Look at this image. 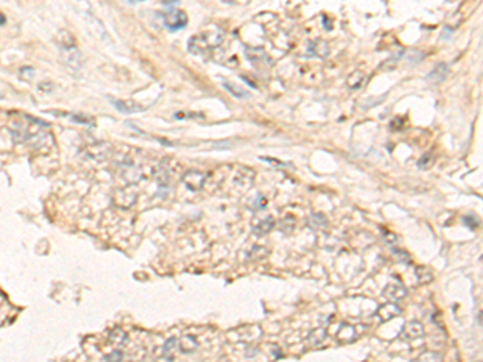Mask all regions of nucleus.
Returning a JSON list of instances; mask_svg holds the SVG:
<instances>
[{"mask_svg": "<svg viewBox=\"0 0 483 362\" xmlns=\"http://www.w3.org/2000/svg\"><path fill=\"white\" fill-rule=\"evenodd\" d=\"M224 31L218 26H209L206 31H203L197 36L190 37L189 40V50L195 55L205 54L206 50L216 49L224 40Z\"/></svg>", "mask_w": 483, "mask_h": 362, "instance_id": "obj_1", "label": "nucleus"}, {"mask_svg": "<svg viewBox=\"0 0 483 362\" xmlns=\"http://www.w3.org/2000/svg\"><path fill=\"white\" fill-rule=\"evenodd\" d=\"M137 203V190L134 187H121L113 190L112 204L119 209H131Z\"/></svg>", "mask_w": 483, "mask_h": 362, "instance_id": "obj_2", "label": "nucleus"}, {"mask_svg": "<svg viewBox=\"0 0 483 362\" xmlns=\"http://www.w3.org/2000/svg\"><path fill=\"white\" fill-rule=\"evenodd\" d=\"M163 21H165V26L170 29V31H179V29H184L187 26L189 18L185 15V11L177 10V8H170L166 13H160Z\"/></svg>", "mask_w": 483, "mask_h": 362, "instance_id": "obj_3", "label": "nucleus"}, {"mask_svg": "<svg viewBox=\"0 0 483 362\" xmlns=\"http://www.w3.org/2000/svg\"><path fill=\"white\" fill-rule=\"evenodd\" d=\"M83 153L85 158H89V160L105 161L112 156L113 147H112V143H108V142H95V143H90L89 147H85Z\"/></svg>", "mask_w": 483, "mask_h": 362, "instance_id": "obj_4", "label": "nucleus"}, {"mask_svg": "<svg viewBox=\"0 0 483 362\" xmlns=\"http://www.w3.org/2000/svg\"><path fill=\"white\" fill-rule=\"evenodd\" d=\"M208 180V174L197 169H189L182 174V184L187 187L190 192H200L205 187Z\"/></svg>", "mask_w": 483, "mask_h": 362, "instance_id": "obj_5", "label": "nucleus"}, {"mask_svg": "<svg viewBox=\"0 0 483 362\" xmlns=\"http://www.w3.org/2000/svg\"><path fill=\"white\" fill-rule=\"evenodd\" d=\"M407 295V290L404 285L401 283H388L385 290H383V296L387 298L390 303H397L399 300H403Z\"/></svg>", "mask_w": 483, "mask_h": 362, "instance_id": "obj_6", "label": "nucleus"}, {"mask_svg": "<svg viewBox=\"0 0 483 362\" xmlns=\"http://www.w3.org/2000/svg\"><path fill=\"white\" fill-rule=\"evenodd\" d=\"M112 102L114 105V108L118 111L124 113V114H132V113H141L145 111V107H142L141 103L137 102H131V100H114L112 98Z\"/></svg>", "mask_w": 483, "mask_h": 362, "instance_id": "obj_7", "label": "nucleus"}, {"mask_svg": "<svg viewBox=\"0 0 483 362\" xmlns=\"http://www.w3.org/2000/svg\"><path fill=\"white\" fill-rule=\"evenodd\" d=\"M403 335L406 340H417V338H421L424 335V327L421 322H417V320H411V322H407L404 325V329H403Z\"/></svg>", "mask_w": 483, "mask_h": 362, "instance_id": "obj_8", "label": "nucleus"}, {"mask_svg": "<svg viewBox=\"0 0 483 362\" xmlns=\"http://www.w3.org/2000/svg\"><path fill=\"white\" fill-rule=\"evenodd\" d=\"M197 348H199V341H197V338L192 335H184L177 340V349L182 354L194 353Z\"/></svg>", "mask_w": 483, "mask_h": 362, "instance_id": "obj_9", "label": "nucleus"}, {"mask_svg": "<svg viewBox=\"0 0 483 362\" xmlns=\"http://www.w3.org/2000/svg\"><path fill=\"white\" fill-rule=\"evenodd\" d=\"M377 314H379L380 320H383V322H385V320H390V319L399 316V314H401V307L397 305V303H387V305H382L379 307Z\"/></svg>", "mask_w": 483, "mask_h": 362, "instance_id": "obj_10", "label": "nucleus"}, {"mask_svg": "<svg viewBox=\"0 0 483 362\" xmlns=\"http://www.w3.org/2000/svg\"><path fill=\"white\" fill-rule=\"evenodd\" d=\"M57 44L60 45L61 52L76 49V39L69 31H60L57 36Z\"/></svg>", "mask_w": 483, "mask_h": 362, "instance_id": "obj_11", "label": "nucleus"}, {"mask_svg": "<svg viewBox=\"0 0 483 362\" xmlns=\"http://www.w3.org/2000/svg\"><path fill=\"white\" fill-rule=\"evenodd\" d=\"M65 55V63L68 65V68H74V69H79L83 66V55L78 49H71V50H65L63 52Z\"/></svg>", "mask_w": 483, "mask_h": 362, "instance_id": "obj_12", "label": "nucleus"}, {"mask_svg": "<svg viewBox=\"0 0 483 362\" xmlns=\"http://www.w3.org/2000/svg\"><path fill=\"white\" fill-rule=\"evenodd\" d=\"M448 74H450V66H448L446 63H440V65H436L432 71H430L427 79L432 81V83H441V81H445L448 78Z\"/></svg>", "mask_w": 483, "mask_h": 362, "instance_id": "obj_13", "label": "nucleus"}, {"mask_svg": "<svg viewBox=\"0 0 483 362\" xmlns=\"http://www.w3.org/2000/svg\"><path fill=\"white\" fill-rule=\"evenodd\" d=\"M366 83V73L364 71H354L351 73L350 76H348V79H346V85L350 87L351 90H356L359 89L361 85H363Z\"/></svg>", "mask_w": 483, "mask_h": 362, "instance_id": "obj_14", "label": "nucleus"}, {"mask_svg": "<svg viewBox=\"0 0 483 362\" xmlns=\"http://www.w3.org/2000/svg\"><path fill=\"white\" fill-rule=\"evenodd\" d=\"M325 338H327V330H325V329H316V330H313L310 335H308L306 341H308L310 346H319V344H322L325 341Z\"/></svg>", "mask_w": 483, "mask_h": 362, "instance_id": "obj_15", "label": "nucleus"}, {"mask_svg": "<svg viewBox=\"0 0 483 362\" xmlns=\"http://www.w3.org/2000/svg\"><path fill=\"white\" fill-rule=\"evenodd\" d=\"M272 229H274V218L267 216V218H264L263 221H259V223L255 225L253 230H255L256 235H266V233H269Z\"/></svg>", "mask_w": 483, "mask_h": 362, "instance_id": "obj_16", "label": "nucleus"}, {"mask_svg": "<svg viewBox=\"0 0 483 362\" xmlns=\"http://www.w3.org/2000/svg\"><path fill=\"white\" fill-rule=\"evenodd\" d=\"M108 336H110V343L116 344V346H121V344H124L127 341V334L123 329H121V327H116V329H113L112 332H110Z\"/></svg>", "mask_w": 483, "mask_h": 362, "instance_id": "obj_17", "label": "nucleus"}, {"mask_svg": "<svg viewBox=\"0 0 483 362\" xmlns=\"http://www.w3.org/2000/svg\"><path fill=\"white\" fill-rule=\"evenodd\" d=\"M308 224H310L313 229H325L327 227V218H325V214L322 213H314L310 216V221H308Z\"/></svg>", "mask_w": 483, "mask_h": 362, "instance_id": "obj_18", "label": "nucleus"}, {"mask_svg": "<svg viewBox=\"0 0 483 362\" xmlns=\"http://www.w3.org/2000/svg\"><path fill=\"white\" fill-rule=\"evenodd\" d=\"M339 340L343 341V343H346V341H353L354 340V336H356V330H354V327L353 325H343L340 332H339Z\"/></svg>", "mask_w": 483, "mask_h": 362, "instance_id": "obj_19", "label": "nucleus"}, {"mask_svg": "<svg viewBox=\"0 0 483 362\" xmlns=\"http://www.w3.org/2000/svg\"><path fill=\"white\" fill-rule=\"evenodd\" d=\"M416 277L421 283H428V282H432V280H433V274H432V271L428 269V267L419 266V267H416Z\"/></svg>", "mask_w": 483, "mask_h": 362, "instance_id": "obj_20", "label": "nucleus"}, {"mask_svg": "<svg viewBox=\"0 0 483 362\" xmlns=\"http://www.w3.org/2000/svg\"><path fill=\"white\" fill-rule=\"evenodd\" d=\"M310 47H311L313 54H316L317 56H327V54H329V45H327V42H324V40L311 42Z\"/></svg>", "mask_w": 483, "mask_h": 362, "instance_id": "obj_21", "label": "nucleus"}, {"mask_svg": "<svg viewBox=\"0 0 483 362\" xmlns=\"http://www.w3.org/2000/svg\"><path fill=\"white\" fill-rule=\"evenodd\" d=\"M223 85L226 87V89H227L230 93H232V95H234V97H238V98H243V97H248V93H247V90H243L242 89V87H238V85H235L234 83H229V81H223Z\"/></svg>", "mask_w": 483, "mask_h": 362, "instance_id": "obj_22", "label": "nucleus"}, {"mask_svg": "<svg viewBox=\"0 0 483 362\" xmlns=\"http://www.w3.org/2000/svg\"><path fill=\"white\" fill-rule=\"evenodd\" d=\"M177 340H179V338L172 336V338H170V340H168L165 344H163V354H165V356H170V359H172V353L177 349Z\"/></svg>", "mask_w": 483, "mask_h": 362, "instance_id": "obj_23", "label": "nucleus"}, {"mask_svg": "<svg viewBox=\"0 0 483 362\" xmlns=\"http://www.w3.org/2000/svg\"><path fill=\"white\" fill-rule=\"evenodd\" d=\"M105 362H123L124 359V353L123 351H119V349H114V351H112L110 354L105 356Z\"/></svg>", "mask_w": 483, "mask_h": 362, "instance_id": "obj_24", "label": "nucleus"}, {"mask_svg": "<svg viewBox=\"0 0 483 362\" xmlns=\"http://www.w3.org/2000/svg\"><path fill=\"white\" fill-rule=\"evenodd\" d=\"M440 361H441V356L438 353H432V351L424 353L421 358H419V362H440Z\"/></svg>", "mask_w": 483, "mask_h": 362, "instance_id": "obj_25", "label": "nucleus"}, {"mask_svg": "<svg viewBox=\"0 0 483 362\" xmlns=\"http://www.w3.org/2000/svg\"><path fill=\"white\" fill-rule=\"evenodd\" d=\"M432 163H433V156H432V153H427V155H424L422 158L417 161V166L421 167V169H424V167H428L430 165H432Z\"/></svg>", "mask_w": 483, "mask_h": 362, "instance_id": "obj_26", "label": "nucleus"}, {"mask_svg": "<svg viewBox=\"0 0 483 362\" xmlns=\"http://www.w3.org/2000/svg\"><path fill=\"white\" fill-rule=\"evenodd\" d=\"M252 206V209H263L266 206V198L263 195H258L255 198V201L250 204Z\"/></svg>", "mask_w": 483, "mask_h": 362, "instance_id": "obj_27", "label": "nucleus"}, {"mask_svg": "<svg viewBox=\"0 0 483 362\" xmlns=\"http://www.w3.org/2000/svg\"><path fill=\"white\" fill-rule=\"evenodd\" d=\"M462 221H464V224H465V225H469V227H470V229H475V227L479 225V221H477L475 218H472V216H464Z\"/></svg>", "mask_w": 483, "mask_h": 362, "instance_id": "obj_28", "label": "nucleus"}, {"mask_svg": "<svg viewBox=\"0 0 483 362\" xmlns=\"http://www.w3.org/2000/svg\"><path fill=\"white\" fill-rule=\"evenodd\" d=\"M32 74H34V69L31 66H26V68H21L20 69V76H21V78L28 79V81L32 78Z\"/></svg>", "mask_w": 483, "mask_h": 362, "instance_id": "obj_29", "label": "nucleus"}, {"mask_svg": "<svg viewBox=\"0 0 483 362\" xmlns=\"http://www.w3.org/2000/svg\"><path fill=\"white\" fill-rule=\"evenodd\" d=\"M37 89H39V90H42V92H45V93H49V92L54 90V84H52L50 81H45V83H40V84H39Z\"/></svg>", "mask_w": 483, "mask_h": 362, "instance_id": "obj_30", "label": "nucleus"}, {"mask_svg": "<svg viewBox=\"0 0 483 362\" xmlns=\"http://www.w3.org/2000/svg\"><path fill=\"white\" fill-rule=\"evenodd\" d=\"M73 121H76V122H84V124H90L92 119H84V116H74Z\"/></svg>", "mask_w": 483, "mask_h": 362, "instance_id": "obj_31", "label": "nucleus"}, {"mask_svg": "<svg viewBox=\"0 0 483 362\" xmlns=\"http://www.w3.org/2000/svg\"><path fill=\"white\" fill-rule=\"evenodd\" d=\"M383 235H385V238H387V240H390V242H395V240H397V235H393L392 232H385V233H383Z\"/></svg>", "mask_w": 483, "mask_h": 362, "instance_id": "obj_32", "label": "nucleus"}, {"mask_svg": "<svg viewBox=\"0 0 483 362\" xmlns=\"http://www.w3.org/2000/svg\"><path fill=\"white\" fill-rule=\"evenodd\" d=\"M390 127H392V131H397V127H398V131H399V127H401V121L395 119V121L392 122V126H390Z\"/></svg>", "mask_w": 483, "mask_h": 362, "instance_id": "obj_33", "label": "nucleus"}]
</instances>
